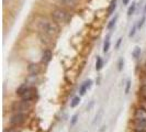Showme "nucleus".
Instances as JSON below:
<instances>
[{"instance_id":"1","label":"nucleus","mask_w":146,"mask_h":132,"mask_svg":"<svg viewBox=\"0 0 146 132\" xmlns=\"http://www.w3.org/2000/svg\"><path fill=\"white\" fill-rule=\"evenodd\" d=\"M37 29L40 30L41 33L46 34L50 37H53L55 35H57L59 32V29L56 24V22H53L51 20H48L45 17H40L36 21Z\"/></svg>"},{"instance_id":"2","label":"nucleus","mask_w":146,"mask_h":132,"mask_svg":"<svg viewBox=\"0 0 146 132\" xmlns=\"http://www.w3.org/2000/svg\"><path fill=\"white\" fill-rule=\"evenodd\" d=\"M52 18H53L54 22H56V23H64V22L68 21L69 17H68L67 11H65L64 9L57 8L52 12Z\"/></svg>"},{"instance_id":"3","label":"nucleus","mask_w":146,"mask_h":132,"mask_svg":"<svg viewBox=\"0 0 146 132\" xmlns=\"http://www.w3.org/2000/svg\"><path fill=\"white\" fill-rule=\"evenodd\" d=\"M31 100H22L19 103H15L12 106V110L13 111H18V112H24V111H28L31 108Z\"/></svg>"},{"instance_id":"4","label":"nucleus","mask_w":146,"mask_h":132,"mask_svg":"<svg viewBox=\"0 0 146 132\" xmlns=\"http://www.w3.org/2000/svg\"><path fill=\"white\" fill-rule=\"evenodd\" d=\"M27 119V116L23 112H17L15 115H13L11 119H10V125H21Z\"/></svg>"},{"instance_id":"5","label":"nucleus","mask_w":146,"mask_h":132,"mask_svg":"<svg viewBox=\"0 0 146 132\" xmlns=\"http://www.w3.org/2000/svg\"><path fill=\"white\" fill-rule=\"evenodd\" d=\"M134 129L136 132L146 130V119H135L134 120Z\"/></svg>"},{"instance_id":"6","label":"nucleus","mask_w":146,"mask_h":132,"mask_svg":"<svg viewBox=\"0 0 146 132\" xmlns=\"http://www.w3.org/2000/svg\"><path fill=\"white\" fill-rule=\"evenodd\" d=\"M35 96V89L34 88H28V90L21 96L22 100H32Z\"/></svg>"},{"instance_id":"7","label":"nucleus","mask_w":146,"mask_h":132,"mask_svg":"<svg viewBox=\"0 0 146 132\" xmlns=\"http://www.w3.org/2000/svg\"><path fill=\"white\" fill-rule=\"evenodd\" d=\"M53 59V53L51 50H45L42 54V62L44 64H48Z\"/></svg>"},{"instance_id":"8","label":"nucleus","mask_w":146,"mask_h":132,"mask_svg":"<svg viewBox=\"0 0 146 132\" xmlns=\"http://www.w3.org/2000/svg\"><path fill=\"white\" fill-rule=\"evenodd\" d=\"M28 72H29L30 75L32 76H35L37 74L41 72V68L37 64H30L29 67H28Z\"/></svg>"},{"instance_id":"9","label":"nucleus","mask_w":146,"mask_h":132,"mask_svg":"<svg viewBox=\"0 0 146 132\" xmlns=\"http://www.w3.org/2000/svg\"><path fill=\"white\" fill-rule=\"evenodd\" d=\"M134 117H135V119H146V110L139 107L135 110Z\"/></svg>"},{"instance_id":"10","label":"nucleus","mask_w":146,"mask_h":132,"mask_svg":"<svg viewBox=\"0 0 146 132\" xmlns=\"http://www.w3.org/2000/svg\"><path fill=\"white\" fill-rule=\"evenodd\" d=\"M60 3H63L64 6H67V7L74 8L76 5H77V0H58Z\"/></svg>"},{"instance_id":"11","label":"nucleus","mask_w":146,"mask_h":132,"mask_svg":"<svg viewBox=\"0 0 146 132\" xmlns=\"http://www.w3.org/2000/svg\"><path fill=\"white\" fill-rule=\"evenodd\" d=\"M115 8H117V0H112L111 3H110L109 8H108V15H112L114 12Z\"/></svg>"},{"instance_id":"12","label":"nucleus","mask_w":146,"mask_h":132,"mask_svg":"<svg viewBox=\"0 0 146 132\" xmlns=\"http://www.w3.org/2000/svg\"><path fill=\"white\" fill-rule=\"evenodd\" d=\"M28 88L29 87H28V85H27V84H23V85H21L20 87L17 89V94H18L19 96H22L25 91H27V90H28Z\"/></svg>"},{"instance_id":"13","label":"nucleus","mask_w":146,"mask_h":132,"mask_svg":"<svg viewBox=\"0 0 146 132\" xmlns=\"http://www.w3.org/2000/svg\"><path fill=\"white\" fill-rule=\"evenodd\" d=\"M132 56H133V59H137L141 56V47L139 46H135L134 47V50L132 52Z\"/></svg>"},{"instance_id":"14","label":"nucleus","mask_w":146,"mask_h":132,"mask_svg":"<svg viewBox=\"0 0 146 132\" xmlns=\"http://www.w3.org/2000/svg\"><path fill=\"white\" fill-rule=\"evenodd\" d=\"M80 103V98H79V96H76V97H74L73 99H72V101H70V107L72 108H76L78 105Z\"/></svg>"},{"instance_id":"15","label":"nucleus","mask_w":146,"mask_h":132,"mask_svg":"<svg viewBox=\"0 0 146 132\" xmlns=\"http://www.w3.org/2000/svg\"><path fill=\"white\" fill-rule=\"evenodd\" d=\"M103 66V61L100 56H97V61H96V69L97 71H100Z\"/></svg>"},{"instance_id":"16","label":"nucleus","mask_w":146,"mask_h":132,"mask_svg":"<svg viewBox=\"0 0 146 132\" xmlns=\"http://www.w3.org/2000/svg\"><path fill=\"white\" fill-rule=\"evenodd\" d=\"M117 15H114V18H112L111 19V21L108 23V25H107V29L108 30H111L114 28V25H115V23H117Z\"/></svg>"},{"instance_id":"17","label":"nucleus","mask_w":146,"mask_h":132,"mask_svg":"<svg viewBox=\"0 0 146 132\" xmlns=\"http://www.w3.org/2000/svg\"><path fill=\"white\" fill-rule=\"evenodd\" d=\"M135 9H136V3H135V2H133L131 6L129 7V9H127V17H131L132 15H134Z\"/></svg>"},{"instance_id":"18","label":"nucleus","mask_w":146,"mask_h":132,"mask_svg":"<svg viewBox=\"0 0 146 132\" xmlns=\"http://www.w3.org/2000/svg\"><path fill=\"white\" fill-rule=\"evenodd\" d=\"M109 49H110V40H109V37H108L106 39L104 43H103V49H102L103 53H107V52L109 51Z\"/></svg>"},{"instance_id":"19","label":"nucleus","mask_w":146,"mask_h":132,"mask_svg":"<svg viewBox=\"0 0 146 132\" xmlns=\"http://www.w3.org/2000/svg\"><path fill=\"white\" fill-rule=\"evenodd\" d=\"M139 29L137 28V24H134L133 27H132L131 31H130V33H129V37H133L135 35V33H136V30Z\"/></svg>"},{"instance_id":"20","label":"nucleus","mask_w":146,"mask_h":132,"mask_svg":"<svg viewBox=\"0 0 146 132\" xmlns=\"http://www.w3.org/2000/svg\"><path fill=\"white\" fill-rule=\"evenodd\" d=\"M123 66H124V59H123V57H120L119 62H117V69L121 72L123 69Z\"/></svg>"},{"instance_id":"21","label":"nucleus","mask_w":146,"mask_h":132,"mask_svg":"<svg viewBox=\"0 0 146 132\" xmlns=\"http://www.w3.org/2000/svg\"><path fill=\"white\" fill-rule=\"evenodd\" d=\"M139 94L142 98H146V85H143L139 88Z\"/></svg>"},{"instance_id":"22","label":"nucleus","mask_w":146,"mask_h":132,"mask_svg":"<svg viewBox=\"0 0 146 132\" xmlns=\"http://www.w3.org/2000/svg\"><path fill=\"white\" fill-rule=\"evenodd\" d=\"M87 90L88 89H87V87H86V85H85V84H81V86L79 87V94H80V96L85 95Z\"/></svg>"},{"instance_id":"23","label":"nucleus","mask_w":146,"mask_h":132,"mask_svg":"<svg viewBox=\"0 0 146 132\" xmlns=\"http://www.w3.org/2000/svg\"><path fill=\"white\" fill-rule=\"evenodd\" d=\"M145 21H146V17H145V15H144L143 17H142V19H141V20L139 21V23H137V28H139V29H141V28L144 25Z\"/></svg>"},{"instance_id":"24","label":"nucleus","mask_w":146,"mask_h":132,"mask_svg":"<svg viewBox=\"0 0 146 132\" xmlns=\"http://www.w3.org/2000/svg\"><path fill=\"white\" fill-rule=\"evenodd\" d=\"M130 89H131V81L129 79V81H126V86H125V94L126 95L130 93Z\"/></svg>"},{"instance_id":"25","label":"nucleus","mask_w":146,"mask_h":132,"mask_svg":"<svg viewBox=\"0 0 146 132\" xmlns=\"http://www.w3.org/2000/svg\"><path fill=\"white\" fill-rule=\"evenodd\" d=\"M139 107L146 110V98H142V100H139Z\"/></svg>"},{"instance_id":"26","label":"nucleus","mask_w":146,"mask_h":132,"mask_svg":"<svg viewBox=\"0 0 146 132\" xmlns=\"http://www.w3.org/2000/svg\"><path fill=\"white\" fill-rule=\"evenodd\" d=\"M84 84L86 85L87 89H90V88H91V86H92V81H91V79H87V81H84Z\"/></svg>"},{"instance_id":"27","label":"nucleus","mask_w":146,"mask_h":132,"mask_svg":"<svg viewBox=\"0 0 146 132\" xmlns=\"http://www.w3.org/2000/svg\"><path fill=\"white\" fill-rule=\"evenodd\" d=\"M77 120H78V115L76 113V115H74L73 118H72V121H70V125H75L76 122H77Z\"/></svg>"},{"instance_id":"28","label":"nucleus","mask_w":146,"mask_h":132,"mask_svg":"<svg viewBox=\"0 0 146 132\" xmlns=\"http://www.w3.org/2000/svg\"><path fill=\"white\" fill-rule=\"evenodd\" d=\"M122 40H123V39H122V37H120V39H119V40H117V45H115V49H119V47H120V45H121V43H122Z\"/></svg>"},{"instance_id":"29","label":"nucleus","mask_w":146,"mask_h":132,"mask_svg":"<svg viewBox=\"0 0 146 132\" xmlns=\"http://www.w3.org/2000/svg\"><path fill=\"white\" fill-rule=\"evenodd\" d=\"M5 132H19V129H17V128H11V129H9V130H6Z\"/></svg>"},{"instance_id":"30","label":"nucleus","mask_w":146,"mask_h":132,"mask_svg":"<svg viewBox=\"0 0 146 132\" xmlns=\"http://www.w3.org/2000/svg\"><path fill=\"white\" fill-rule=\"evenodd\" d=\"M122 2H123V5H124V6H126V5H129L130 0H122Z\"/></svg>"},{"instance_id":"31","label":"nucleus","mask_w":146,"mask_h":132,"mask_svg":"<svg viewBox=\"0 0 146 132\" xmlns=\"http://www.w3.org/2000/svg\"><path fill=\"white\" fill-rule=\"evenodd\" d=\"M146 13V6H145V8H144V15Z\"/></svg>"},{"instance_id":"32","label":"nucleus","mask_w":146,"mask_h":132,"mask_svg":"<svg viewBox=\"0 0 146 132\" xmlns=\"http://www.w3.org/2000/svg\"><path fill=\"white\" fill-rule=\"evenodd\" d=\"M139 132H146V130H145V131H139Z\"/></svg>"},{"instance_id":"33","label":"nucleus","mask_w":146,"mask_h":132,"mask_svg":"<svg viewBox=\"0 0 146 132\" xmlns=\"http://www.w3.org/2000/svg\"><path fill=\"white\" fill-rule=\"evenodd\" d=\"M3 1H5V2H6V1H8V0H3Z\"/></svg>"}]
</instances>
